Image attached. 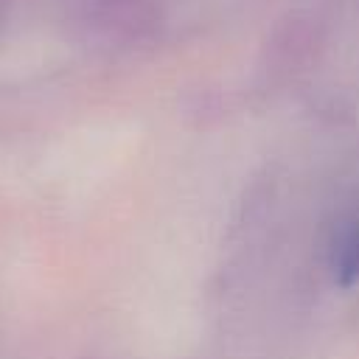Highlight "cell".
Wrapping results in <instances>:
<instances>
[{
    "mask_svg": "<svg viewBox=\"0 0 359 359\" xmlns=\"http://www.w3.org/2000/svg\"><path fill=\"white\" fill-rule=\"evenodd\" d=\"M331 275L339 286H356L359 283V213L348 219L331 244Z\"/></svg>",
    "mask_w": 359,
    "mask_h": 359,
    "instance_id": "1",
    "label": "cell"
}]
</instances>
